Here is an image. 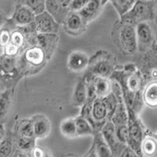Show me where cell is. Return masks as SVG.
I'll list each match as a JSON object with an SVG mask.
<instances>
[{"mask_svg": "<svg viewBox=\"0 0 157 157\" xmlns=\"http://www.w3.org/2000/svg\"><path fill=\"white\" fill-rule=\"evenodd\" d=\"M118 99L113 92L105 98H95L81 108L80 116L92 126L95 133L100 132L105 123L110 120L117 105Z\"/></svg>", "mask_w": 157, "mask_h": 157, "instance_id": "obj_1", "label": "cell"}, {"mask_svg": "<svg viewBox=\"0 0 157 157\" xmlns=\"http://www.w3.org/2000/svg\"><path fill=\"white\" fill-rule=\"evenodd\" d=\"M47 61L45 53L38 46L27 47L17 57L18 71L22 77L39 72Z\"/></svg>", "mask_w": 157, "mask_h": 157, "instance_id": "obj_2", "label": "cell"}, {"mask_svg": "<svg viewBox=\"0 0 157 157\" xmlns=\"http://www.w3.org/2000/svg\"><path fill=\"white\" fill-rule=\"evenodd\" d=\"M113 42L123 54L134 55L137 52L135 26L126 22L118 21L113 27Z\"/></svg>", "mask_w": 157, "mask_h": 157, "instance_id": "obj_3", "label": "cell"}, {"mask_svg": "<svg viewBox=\"0 0 157 157\" xmlns=\"http://www.w3.org/2000/svg\"><path fill=\"white\" fill-rule=\"evenodd\" d=\"M155 1L137 0L132 9L127 14L120 18L122 22L131 24L135 26L141 22H153L156 15Z\"/></svg>", "mask_w": 157, "mask_h": 157, "instance_id": "obj_4", "label": "cell"}, {"mask_svg": "<svg viewBox=\"0 0 157 157\" xmlns=\"http://www.w3.org/2000/svg\"><path fill=\"white\" fill-rule=\"evenodd\" d=\"M116 60L113 54L105 50H99L90 58L88 68L92 76L109 78L116 71Z\"/></svg>", "mask_w": 157, "mask_h": 157, "instance_id": "obj_5", "label": "cell"}, {"mask_svg": "<svg viewBox=\"0 0 157 157\" xmlns=\"http://www.w3.org/2000/svg\"><path fill=\"white\" fill-rule=\"evenodd\" d=\"M127 109L128 120H127V130H128V139L127 146L134 151L136 153L141 154V144L142 141L145 130L139 117L132 109Z\"/></svg>", "mask_w": 157, "mask_h": 157, "instance_id": "obj_6", "label": "cell"}, {"mask_svg": "<svg viewBox=\"0 0 157 157\" xmlns=\"http://www.w3.org/2000/svg\"><path fill=\"white\" fill-rule=\"evenodd\" d=\"M137 51L147 53L155 48V37L151 22H141L135 25Z\"/></svg>", "mask_w": 157, "mask_h": 157, "instance_id": "obj_7", "label": "cell"}, {"mask_svg": "<svg viewBox=\"0 0 157 157\" xmlns=\"http://www.w3.org/2000/svg\"><path fill=\"white\" fill-rule=\"evenodd\" d=\"M14 7L13 15L9 21L15 28H24L34 23L36 16L30 9L21 1Z\"/></svg>", "mask_w": 157, "mask_h": 157, "instance_id": "obj_8", "label": "cell"}, {"mask_svg": "<svg viewBox=\"0 0 157 157\" xmlns=\"http://www.w3.org/2000/svg\"><path fill=\"white\" fill-rule=\"evenodd\" d=\"M33 26L37 35L57 34L60 29V25L54 21L47 11L36 16Z\"/></svg>", "mask_w": 157, "mask_h": 157, "instance_id": "obj_9", "label": "cell"}, {"mask_svg": "<svg viewBox=\"0 0 157 157\" xmlns=\"http://www.w3.org/2000/svg\"><path fill=\"white\" fill-rule=\"evenodd\" d=\"M69 3L70 0H47L46 11L57 24L61 25L70 13Z\"/></svg>", "mask_w": 157, "mask_h": 157, "instance_id": "obj_10", "label": "cell"}, {"mask_svg": "<svg viewBox=\"0 0 157 157\" xmlns=\"http://www.w3.org/2000/svg\"><path fill=\"white\" fill-rule=\"evenodd\" d=\"M100 132L111 149L113 157H117L121 153L122 151L127 147L126 145L121 144L116 138V134H115L114 124L110 120L105 123V125L102 127Z\"/></svg>", "mask_w": 157, "mask_h": 157, "instance_id": "obj_11", "label": "cell"}, {"mask_svg": "<svg viewBox=\"0 0 157 157\" xmlns=\"http://www.w3.org/2000/svg\"><path fill=\"white\" fill-rule=\"evenodd\" d=\"M64 31L72 36H82L87 29L86 25L78 13L70 12L63 22Z\"/></svg>", "mask_w": 157, "mask_h": 157, "instance_id": "obj_12", "label": "cell"}, {"mask_svg": "<svg viewBox=\"0 0 157 157\" xmlns=\"http://www.w3.org/2000/svg\"><path fill=\"white\" fill-rule=\"evenodd\" d=\"M32 120L33 134L36 140L48 137L51 132V122L44 114H36L30 118Z\"/></svg>", "mask_w": 157, "mask_h": 157, "instance_id": "obj_13", "label": "cell"}, {"mask_svg": "<svg viewBox=\"0 0 157 157\" xmlns=\"http://www.w3.org/2000/svg\"><path fill=\"white\" fill-rule=\"evenodd\" d=\"M90 61L89 56L86 53L80 50L71 51L67 59V67L73 72H82L88 68Z\"/></svg>", "mask_w": 157, "mask_h": 157, "instance_id": "obj_14", "label": "cell"}, {"mask_svg": "<svg viewBox=\"0 0 157 157\" xmlns=\"http://www.w3.org/2000/svg\"><path fill=\"white\" fill-rule=\"evenodd\" d=\"M16 86L5 90L0 93V123L5 124L13 105Z\"/></svg>", "mask_w": 157, "mask_h": 157, "instance_id": "obj_15", "label": "cell"}, {"mask_svg": "<svg viewBox=\"0 0 157 157\" xmlns=\"http://www.w3.org/2000/svg\"><path fill=\"white\" fill-rule=\"evenodd\" d=\"M107 1L102 0H89L86 5L78 12V14L88 25V24L93 21L101 14L104 6L105 5Z\"/></svg>", "mask_w": 157, "mask_h": 157, "instance_id": "obj_16", "label": "cell"}, {"mask_svg": "<svg viewBox=\"0 0 157 157\" xmlns=\"http://www.w3.org/2000/svg\"><path fill=\"white\" fill-rule=\"evenodd\" d=\"M59 41L57 34L36 35V45L43 50L47 61H49L57 49Z\"/></svg>", "mask_w": 157, "mask_h": 157, "instance_id": "obj_17", "label": "cell"}, {"mask_svg": "<svg viewBox=\"0 0 157 157\" xmlns=\"http://www.w3.org/2000/svg\"><path fill=\"white\" fill-rule=\"evenodd\" d=\"M94 93L98 98H105L113 92V81L109 78L91 75Z\"/></svg>", "mask_w": 157, "mask_h": 157, "instance_id": "obj_18", "label": "cell"}, {"mask_svg": "<svg viewBox=\"0 0 157 157\" xmlns=\"http://www.w3.org/2000/svg\"><path fill=\"white\" fill-rule=\"evenodd\" d=\"M87 98L88 90L86 78H81L77 80L74 86L71 96V103L75 107L82 108L86 104Z\"/></svg>", "mask_w": 157, "mask_h": 157, "instance_id": "obj_19", "label": "cell"}, {"mask_svg": "<svg viewBox=\"0 0 157 157\" xmlns=\"http://www.w3.org/2000/svg\"><path fill=\"white\" fill-rule=\"evenodd\" d=\"M157 140L155 134L148 130H145L141 144V154L142 157H156Z\"/></svg>", "mask_w": 157, "mask_h": 157, "instance_id": "obj_20", "label": "cell"}, {"mask_svg": "<svg viewBox=\"0 0 157 157\" xmlns=\"http://www.w3.org/2000/svg\"><path fill=\"white\" fill-rule=\"evenodd\" d=\"M141 100L144 105L155 109L157 106V82L151 81L146 84L141 92Z\"/></svg>", "mask_w": 157, "mask_h": 157, "instance_id": "obj_21", "label": "cell"}, {"mask_svg": "<svg viewBox=\"0 0 157 157\" xmlns=\"http://www.w3.org/2000/svg\"><path fill=\"white\" fill-rule=\"evenodd\" d=\"M15 135L21 136V137H34L33 128L31 119L25 118H19L15 120L14 126L12 131Z\"/></svg>", "mask_w": 157, "mask_h": 157, "instance_id": "obj_22", "label": "cell"}, {"mask_svg": "<svg viewBox=\"0 0 157 157\" xmlns=\"http://www.w3.org/2000/svg\"><path fill=\"white\" fill-rule=\"evenodd\" d=\"M16 149L13 134L7 130L5 138L0 141V157H12Z\"/></svg>", "mask_w": 157, "mask_h": 157, "instance_id": "obj_23", "label": "cell"}, {"mask_svg": "<svg viewBox=\"0 0 157 157\" xmlns=\"http://www.w3.org/2000/svg\"><path fill=\"white\" fill-rule=\"evenodd\" d=\"M93 136L94 141L92 144L94 145L98 157H113L111 149L102 137L101 132L95 133Z\"/></svg>", "mask_w": 157, "mask_h": 157, "instance_id": "obj_24", "label": "cell"}, {"mask_svg": "<svg viewBox=\"0 0 157 157\" xmlns=\"http://www.w3.org/2000/svg\"><path fill=\"white\" fill-rule=\"evenodd\" d=\"M60 131L64 137L68 139L77 138L76 126H75V117L66 118L60 123Z\"/></svg>", "mask_w": 157, "mask_h": 157, "instance_id": "obj_25", "label": "cell"}, {"mask_svg": "<svg viewBox=\"0 0 157 157\" xmlns=\"http://www.w3.org/2000/svg\"><path fill=\"white\" fill-rule=\"evenodd\" d=\"M75 126H76V133L78 137L93 136L94 131L90 125V123L82 116H78L75 117Z\"/></svg>", "mask_w": 157, "mask_h": 157, "instance_id": "obj_26", "label": "cell"}, {"mask_svg": "<svg viewBox=\"0 0 157 157\" xmlns=\"http://www.w3.org/2000/svg\"><path fill=\"white\" fill-rule=\"evenodd\" d=\"M10 43L18 47L21 50V53L27 48L26 36L22 28H15L14 29H13L11 32Z\"/></svg>", "mask_w": 157, "mask_h": 157, "instance_id": "obj_27", "label": "cell"}, {"mask_svg": "<svg viewBox=\"0 0 157 157\" xmlns=\"http://www.w3.org/2000/svg\"><path fill=\"white\" fill-rule=\"evenodd\" d=\"M13 136H14L15 145L17 149L25 152H31L32 148L36 146V139L34 137H21V136L15 135L14 134Z\"/></svg>", "mask_w": 157, "mask_h": 157, "instance_id": "obj_28", "label": "cell"}, {"mask_svg": "<svg viewBox=\"0 0 157 157\" xmlns=\"http://www.w3.org/2000/svg\"><path fill=\"white\" fill-rule=\"evenodd\" d=\"M135 2L136 0H111L110 1L120 18L127 14L132 9Z\"/></svg>", "mask_w": 157, "mask_h": 157, "instance_id": "obj_29", "label": "cell"}, {"mask_svg": "<svg viewBox=\"0 0 157 157\" xmlns=\"http://www.w3.org/2000/svg\"><path fill=\"white\" fill-rule=\"evenodd\" d=\"M21 2L28 6L35 16L41 14L46 11V0H25Z\"/></svg>", "mask_w": 157, "mask_h": 157, "instance_id": "obj_30", "label": "cell"}, {"mask_svg": "<svg viewBox=\"0 0 157 157\" xmlns=\"http://www.w3.org/2000/svg\"><path fill=\"white\" fill-rule=\"evenodd\" d=\"M13 27L14 26L10 22L9 18H8L7 23L0 29V45L3 48L10 43L11 32H12L10 29H12Z\"/></svg>", "mask_w": 157, "mask_h": 157, "instance_id": "obj_31", "label": "cell"}, {"mask_svg": "<svg viewBox=\"0 0 157 157\" xmlns=\"http://www.w3.org/2000/svg\"><path fill=\"white\" fill-rule=\"evenodd\" d=\"M115 127V134L116 138L121 144L127 146V139H128V130L127 125H117Z\"/></svg>", "mask_w": 157, "mask_h": 157, "instance_id": "obj_32", "label": "cell"}, {"mask_svg": "<svg viewBox=\"0 0 157 157\" xmlns=\"http://www.w3.org/2000/svg\"><path fill=\"white\" fill-rule=\"evenodd\" d=\"M21 54V50L10 43L3 48V55L9 57H17Z\"/></svg>", "mask_w": 157, "mask_h": 157, "instance_id": "obj_33", "label": "cell"}, {"mask_svg": "<svg viewBox=\"0 0 157 157\" xmlns=\"http://www.w3.org/2000/svg\"><path fill=\"white\" fill-rule=\"evenodd\" d=\"M89 0H70V12L78 13L86 5Z\"/></svg>", "mask_w": 157, "mask_h": 157, "instance_id": "obj_34", "label": "cell"}, {"mask_svg": "<svg viewBox=\"0 0 157 157\" xmlns=\"http://www.w3.org/2000/svg\"><path fill=\"white\" fill-rule=\"evenodd\" d=\"M30 152L32 157H52L47 150L39 146H35Z\"/></svg>", "mask_w": 157, "mask_h": 157, "instance_id": "obj_35", "label": "cell"}, {"mask_svg": "<svg viewBox=\"0 0 157 157\" xmlns=\"http://www.w3.org/2000/svg\"><path fill=\"white\" fill-rule=\"evenodd\" d=\"M117 157H142V155L136 153L131 148L127 146Z\"/></svg>", "mask_w": 157, "mask_h": 157, "instance_id": "obj_36", "label": "cell"}, {"mask_svg": "<svg viewBox=\"0 0 157 157\" xmlns=\"http://www.w3.org/2000/svg\"><path fill=\"white\" fill-rule=\"evenodd\" d=\"M12 157H32L30 152H25L21 150L16 149Z\"/></svg>", "mask_w": 157, "mask_h": 157, "instance_id": "obj_37", "label": "cell"}, {"mask_svg": "<svg viewBox=\"0 0 157 157\" xmlns=\"http://www.w3.org/2000/svg\"><path fill=\"white\" fill-rule=\"evenodd\" d=\"M8 17L6 16V14L0 10V29L3 27L7 23Z\"/></svg>", "mask_w": 157, "mask_h": 157, "instance_id": "obj_38", "label": "cell"}, {"mask_svg": "<svg viewBox=\"0 0 157 157\" xmlns=\"http://www.w3.org/2000/svg\"><path fill=\"white\" fill-rule=\"evenodd\" d=\"M6 134H7V130L6 129L5 125L0 123V141H2L5 138Z\"/></svg>", "mask_w": 157, "mask_h": 157, "instance_id": "obj_39", "label": "cell"}, {"mask_svg": "<svg viewBox=\"0 0 157 157\" xmlns=\"http://www.w3.org/2000/svg\"><path fill=\"white\" fill-rule=\"evenodd\" d=\"M85 157H98V154H97L96 151H95V148H94V147L93 144L91 145L90 148L89 149L87 154H86V156Z\"/></svg>", "mask_w": 157, "mask_h": 157, "instance_id": "obj_40", "label": "cell"}, {"mask_svg": "<svg viewBox=\"0 0 157 157\" xmlns=\"http://www.w3.org/2000/svg\"><path fill=\"white\" fill-rule=\"evenodd\" d=\"M6 89H8L7 86H6V84L4 83L3 81H2V79L0 78V93H2V91H4L5 90H6Z\"/></svg>", "mask_w": 157, "mask_h": 157, "instance_id": "obj_41", "label": "cell"}, {"mask_svg": "<svg viewBox=\"0 0 157 157\" xmlns=\"http://www.w3.org/2000/svg\"><path fill=\"white\" fill-rule=\"evenodd\" d=\"M3 55V47H1V45H0V57H2Z\"/></svg>", "mask_w": 157, "mask_h": 157, "instance_id": "obj_42", "label": "cell"}, {"mask_svg": "<svg viewBox=\"0 0 157 157\" xmlns=\"http://www.w3.org/2000/svg\"><path fill=\"white\" fill-rule=\"evenodd\" d=\"M67 157H77V156H72V155H68V156Z\"/></svg>", "mask_w": 157, "mask_h": 157, "instance_id": "obj_43", "label": "cell"}]
</instances>
